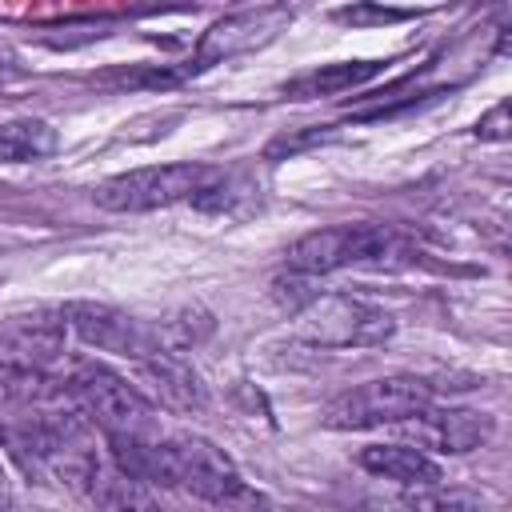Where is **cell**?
<instances>
[{"mask_svg": "<svg viewBox=\"0 0 512 512\" xmlns=\"http://www.w3.org/2000/svg\"><path fill=\"white\" fill-rule=\"evenodd\" d=\"M0 428H4V424H0Z\"/></svg>", "mask_w": 512, "mask_h": 512, "instance_id": "d6986e66", "label": "cell"}, {"mask_svg": "<svg viewBox=\"0 0 512 512\" xmlns=\"http://www.w3.org/2000/svg\"><path fill=\"white\" fill-rule=\"evenodd\" d=\"M8 504H12V488H8V476L0 468V508H8Z\"/></svg>", "mask_w": 512, "mask_h": 512, "instance_id": "ac0fdd59", "label": "cell"}, {"mask_svg": "<svg viewBox=\"0 0 512 512\" xmlns=\"http://www.w3.org/2000/svg\"><path fill=\"white\" fill-rule=\"evenodd\" d=\"M432 408V384L416 376H380L364 380L348 392H340L324 408L328 428H380V424H404Z\"/></svg>", "mask_w": 512, "mask_h": 512, "instance_id": "5b68a950", "label": "cell"}, {"mask_svg": "<svg viewBox=\"0 0 512 512\" xmlns=\"http://www.w3.org/2000/svg\"><path fill=\"white\" fill-rule=\"evenodd\" d=\"M372 72H376V64H368V60H360V64H332V68H316V72L292 80L288 92L292 96H328V92H344V88L368 80Z\"/></svg>", "mask_w": 512, "mask_h": 512, "instance_id": "5bb4252c", "label": "cell"}, {"mask_svg": "<svg viewBox=\"0 0 512 512\" xmlns=\"http://www.w3.org/2000/svg\"><path fill=\"white\" fill-rule=\"evenodd\" d=\"M160 512H164V508H160Z\"/></svg>", "mask_w": 512, "mask_h": 512, "instance_id": "ffe728a7", "label": "cell"}, {"mask_svg": "<svg viewBox=\"0 0 512 512\" xmlns=\"http://www.w3.org/2000/svg\"><path fill=\"white\" fill-rule=\"evenodd\" d=\"M476 136H484V140H508V104L504 100L476 124Z\"/></svg>", "mask_w": 512, "mask_h": 512, "instance_id": "2e32d148", "label": "cell"}, {"mask_svg": "<svg viewBox=\"0 0 512 512\" xmlns=\"http://www.w3.org/2000/svg\"><path fill=\"white\" fill-rule=\"evenodd\" d=\"M300 336L312 344H336V348L384 344L392 336V316L348 296H328V300H312L300 312Z\"/></svg>", "mask_w": 512, "mask_h": 512, "instance_id": "8992f818", "label": "cell"}, {"mask_svg": "<svg viewBox=\"0 0 512 512\" xmlns=\"http://www.w3.org/2000/svg\"><path fill=\"white\" fill-rule=\"evenodd\" d=\"M336 16L348 20V24H364V20H404L408 12H396V8H344Z\"/></svg>", "mask_w": 512, "mask_h": 512, "instance_id": "e0dca14e", "label": "cell"}, {"mask_svg": "<svg viewBox=\"0 0 512 512\" xmlns=\"http://www.w3.org/2000/svg\"><path fill=\"white\" fill-rule=\"evenodd\" d=\"M216 180L220 172L208 164H152V168H132L104 180L96 188V204L108 212H152L180 200H196L212 192Z\"/></svg>", "mask_w": 512, "mask_h": 512, "instance_id": "3957f363", "label": "cell"}, {"mask_svg": "<svg viewBox=\"0 0 512 512\" xmlns=\"http://www.w3.org/2000/svg\"><path fill=\"white\" fill-rule=\"evenodd\" d=\"M404 424L416 432L420 444H428L436 452H448V456L476 452L496 432V420L488 412H476V408H424L420 416H412Z\"/></svg>", "mask_w": 512, "mask_h": 512, "instance_id": "ba28073f", "label": "cell"}, {"mask_svg": "<svg viewBox=\"0 0 512 512\" xmlns=\"http://www.w3.org/2000/svg\"><path fill=\"white\" fill-rule=\"evenodd\" d=\"M64 332H68L64 312L60 316L52 312L8 316L0 324V384L20 400H36L52 392L48 368L64 352Z\"/></svg>", "mask_w": 512, "mask_h": 512, "instance_id": "6da1fadb", "label": "cell"}, {"mask_svg": "<svg viewBox=\"0 0 512 512\" xmlns=\"http://www.w3.org/2000/svg\"><path fill=\"white\" fill-rule=\"evenodd\" d=\"M292 20L288 8H260V12H236L220 24H212L200 40V64L208 60H224V56H236V52H248L264 40H272L284 24Z\"/></svg>", "mask_w": 512, "mask_h": 512, "instance_id": "9c48e42d", "label": "cell"}, {"mask_svg": "<svg viewBox=\"0 0 512 512\" xmlns=\"http://www.w3.org/2000/svg\"><path fill=\"white\" fill-rule=\"evenodd\" d=\"M404 256V244L384 224H336L300 236L288 248V268L300 276H328L340 268H384Z\"/></svg>", "mask_w": 512, "mask_h": 512, "instance_id": "7a4b0ae2", "label": "cell"}, {"mask_svg": "<svg viewBox=\"0 0 512 512\" xmlns=\"http://www.w3.org/2000/svg\"><path fill=\"white\" fill-rule=\"evenodd\" d=\"M56 152V132L44 120H0V164H32Z\"/></svg>", "mask_w": 512, "mask_h": 512, "instance_id": "4fadbf2b", "label": "cell"}, {"mask_svg": "<svg viewBox=\"0 0 512 512\" xmlns=\"http://www.w3.org/2000/svg\"><path fill=\"white\" fill-rule=\"evenodd\" d=\"M140 364V376L148 380L152 396L176 412H200L208 404V388L200 372L180 356V352H148Z\"/></svg>", "mask_w": 512, "mask_h": 512, "instance_id": "30bf717a", "label": "cell"}, {"mask_svg": "<svg viewBox=\"0 0 512 512\" xmlns=\"http://www.w3.org/2000/svg\"><path fill=\"white\" fill-rule=\"evenodd\" d=\"M64 324L84 344H92L100 352H116V356H132V360H144L148 352H160L156 348V324H140L136 316H128L112 304H92V300L68 304Z\"/></svg>", "mask_w": 512, "mask_h": 512, "instance_id": "52a82bcc", "label": "cell"}, {"mask_svg": "<svg viewBox=\"0 0 512 512\" xmlns=\"http://www.w3.org/2000/svg\"><path fill=\"white\" fill-rule=\"evenodd\" d=\"M64 396L108 440L112 436H148V416H152L148 400L140 396V388H132L120 372H112L104 364H80L64 380Z\"/></svg>", "mask_w": 512, "mask_h": 512, "instance_id": "277c9868", "label": "cell"}, {"mask_svg": "<svg viewBox=\"0 0 512 512\" xmlns=\"http://www.w3.org/2000/svg\"><path fill=\"white\" fill-rule=\"evenodd\" d=\"M88 496H92L96 512H160V504L152 500L144 480H132L120 468H112V472L96 468L88 480Z\"/></svg>", "mask_w": 512, "mask_h": 512, "instance_id": "7c38bea8", "label": "cell"}, {"mask_svg": "<svg viewBox=\"0 0 512 512\" xmlns=\"http://www.w3.org/2000/svg\"><path fill=\"white\" fill-rule=\"evenodd\" d=\"M396 512H484V500L468 488H416L400 500Z\"/></svg>", "mask_w": 512, "mask_h": 512, "instance_id": "9a60e30c", "label": "cell"}, {"mask_svg": "<svg viewBox=\"0 0 512 512\" xmlns=\"http://www.w3.org/2000/svg\"><path fill=\"white\" fill-rule=\"evenodd\" d=\"M360 468H368L372 476L396 480L404 488H432L440 484V464L424 452V448H408V444H368L360 448Z\"/></svg>", "mask_w": 512, "mask_h": 512, "instance_id": "8fae6325", "label": "cell"}]
</instances>
